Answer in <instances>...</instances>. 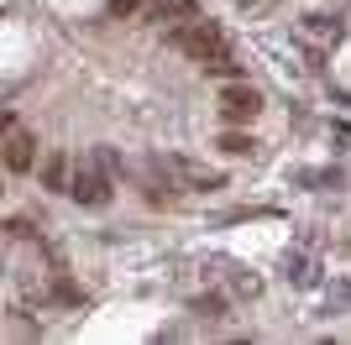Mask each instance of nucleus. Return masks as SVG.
Wrapping results in <instances>:
<instances>
[{
	"label": "nucleus",
	"mask_w": 351,
	"mask_h": 345,
	"mask_svg": "<svg viewBox=\"0 0 351 345\" xmlns=\"http://www.w3.org/2000/svg\"><path fill=\"white\" fill-rule=\"evenodd\" d=\"M5 168L11 172H32L37 168V136L16 126V115H5Z\"/></svg>",
	"instance_id": "f257e3e1"
},
{
	"label": "nucleus",
	"mask_w": 351,
	"mask_h": 345,
	"mask_svg": "<svg viewBox=\"0 0 351 345\" xmlns=\"http://www.w3.org/2000/svg\"><path fill=\"white\" fill-rule=\"evenodd\" d=\"M69 194H73L79 204H110V183H105V172L95 168V162H79V168H73Z\"/></svg>",
	"instance_id": "f03ea898"
},
{
	"label": "nucleus",
	"mask_w": 351,
	"mask_h": 345,
	"mask_svg": "<svg viewBox=\"0 0 351 345\" xmlns=\"http://www.w3.org/2000/svg\"><path fill=\"white\" fill-rule=\"evenodd\" d=\"M220 105H226V115H231V120H252V115L263 110V94H257V89H241V84H231L226 94H220Z\"/></svg>",
	"instance_id": "7ed1b4c3"
},
{
	"label": "nucleus",
	"mask_w": 351,
	"mask_h": 345,
	"mask_svg": "<svg viewBox=\"0 0 351 345\" xmlns=\"http://www.w3.org/2000/svg\"><path fill=\"white\" fill-rule=\"evenodd\" d=\"M43 183H47V188H63V194H69L73 178H69V157H63V152H53V157L43 162Z\"/></svg>",
	"instance_id": "20e7f679"
},
{
	"label": "nucleus",
	"mask_w": 351,
	"mask_h": 345,
	"mask_svg": "<svg viewBox=\"0 0 351 345\" xmlns=\"http://www.w3.org/2000/svg\"><path fill=\"white\" fill-rule=\"evenodd\" d=\"M226 152H236V157H247V152H252V142H247V136H236V131H231V136H226Z\"/></svg>",
	"instance_id": "39448f33"
}]
</instances>
